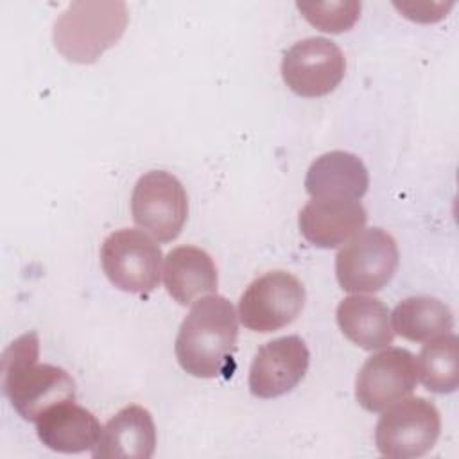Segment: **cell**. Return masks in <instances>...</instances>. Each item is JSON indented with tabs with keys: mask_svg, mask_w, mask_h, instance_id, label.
Listing matches in <instances>:
<instances>
[{
	"mask_svg": "<svg viewBox=\"0 0 459 459\" xmlns=\"http://www.w3.org/2000/svg\"><path fill=\"white\" fill-rule=\"evenodd\" d=\"M237 337L238 323L231 301L217 294L199 298L179 326L176 359L192 377H219L233 357Z\"/></svg>",
	"mask_w": 459,
	"mask_h": 459,
	"instance_id": "cell-1",
	"label": "cell"
},
{
	"mask_svg": "<svg viewBox=\"0 0 459 459\" xmlns=\"http://www.w3.org/2000/svg\"><path fill=\"white\" fill-rule=\"evenodd\" d=\"M39 339L34 330L13 341L2 357V391L14 411L36 421L48 407L75 400V382L59 366L39 364Z\"/></svg>",
	"mask_w": 459,
	"mask_h": 459,
	"instance_id": "cell-2",
	"label": "cell"
},
{
	"mask_svg": "<svg viewBox=\"0 0 459 459\" xmlns=\"http://www.w3.org/2000/svg\"><path fill=\"white\" fill-rule=\"evenodd\" d=\"M127 5L120 0L72 2L54 22L57 52L74 63H95L127 27Z\"/></svg>",
	"mask_w": 459,
	"mask_h": 459,
	"instance_id": "cell-3",
	"label": "cell"
},
{
	"mask_svg": "<svg viewBox=\"0 0 459 459\" xmlns=\"http://www.w3.org/2000/svg\"><path fill=\"white\" fill-rule=\"evenodd\" d=\"M441 434V416L421 396L402 398L387 407L375 429V445L382 455L394 459L420 457L432 450Z\"/></svg>",
	"mask_w": 459,
	"mask_h": 459,
	"instance_id": "cell-4",
	"label": "cell"
},
{
	"mask_svg": "<svg viewBox=\"0 0 459 459\" xmlns=\"http://www.w3.org/2000/svg\"><path fill=\"white\" fill-rule=\"evenodd\" d=\"M161 249L140 230L109 233L100 247V264L108 280L124 292L149 294L161 276Z\"/></svg>",
	"mask_w": 459,
	"mask_h": 459,
	"instance_id": "cell-5",
	"label": "cell"
},
{
	"mask_svg": "<svg viewBox=\"0 0 459 459\" xmlns=\"http://www.w3.org/2000/svg\"><path fill=\"white\" fill-rule=\"evenodd\" d=\"M398 267L396 240L382 228L359 231L335 256V276L342 290L377 292Z\"/></svg>",
	"mask_w": 459,
	"mask_h": 459,
	"instance_id": "cell-6",
	"label": "cell"
},
{
	"mask_svg": "<svg viewBox=\"0 0 459 459\" xmlns=\"http://www.w3.org/2000/svg\"><path fill=\"white\" fill-rule=\"evenodd\" d=\"M303 307V283L287 271H269L246 287L237 316L246 328L269 333L290 325Z\"/></svg>",
	"mask_w": 459,
	"mask_h": 459,
	"instance_id": "cell-7",
	"label": "cell"
},
{
	"mask_svg": "<svg viewBox=\"0 0 459 459\" xmlns=\"http://www.w3.org/2000/svg\"><path fill=\"white\" fill-rule=\"evenodd\" d=\"M136 226L160 242L174 240L188 215V197L181 181L167 170H149L136 181L131 195Z\"/></svg>",
	"mask_w": 459,
	"mask_h": 459,
	"instance_id": "cell-8",
	"label": "cell"
},
{
	"mask_svg": "<svg viewBox=\"0 0 459 459\" xmlns=\"http://www.w3.org/2000/svg\"><path fill=\"white\" fill-rule=\"evenodd\" d=\"M346 72L342 50L328 38L296 41L281 59V77L299 97H323L333 91Z\"/></svg>",
	"mask_w": 459,
	"mask_h": 459,
	"instance_id": "cell-9",
	"label": "cell"
},
{
	"mask_svg": "<svg viewBox=\"0 0 459 459\" xmlns=\"http://www.w3.org/2000/svg\"><path fill=\"white\" fill-rule=\"evenodd\" d=\"M418 382L416 357L405 348H385L371 355L355 380V396L369 412L385 411L412 393Z\"/></svg>",
	"mask_w": 459,
	"mask_h": 459,
	"instance_id": "cell-10",
	"label": "cell"
},
{
	"mask_svg": "<svg viewBox=\"0 0 459 459\" xmlns=\"http://www.w3.org/2000/svg\"><path fill=\"white\" fill-rule=\"evenodd\" d=\"M310 353L298 335L265 342L249 368V391L256 398H276L292 391L305 377Z\"/></svg>",
	"mask_w": 459,
	"mask_h": 459,
	"instance_id": "cell-11",
	"label": "cell"
},
{
	"mask_svg": "<svg viewBox=\"0 0 459 459\" xmlns=\"http://www.w3.org/2000/svg\"><path fill=\"white\" fill-rule=\"evenodd\" d=\"M368 221L360 201L310 199L299 212L298 224L301 235L317 247H337L359 231Z\"/></svg>",
	"mask_w": 459,
	"mask_h": 459,
	"instance_id": "cell-12",
	"label": "cell"
},
{
	"mask_svg": "<svg viewBox=\"0 0 459 459\" xmlns=\"http://www.w3.org/2000/svg\"><path fill=\"white\" fill-rule=\"evenodd\" d=\"M369 186L364 161L346 151H330L312 161L305 176V190L312 199L359 201Z\"/></svg>",
	"mask_w": 459,
	"mask_h": 459,
	"instance_id": "cell-13",
	"label": "cell"
},
{
	"mask_svg": "<svg viewBox=\"0 0 459 459\" xmlns=\"http://www.w3.org/2000/svg\"><path fill=\"white\" fill-rule=\"evenodd\" d=\"M34 423L39 441L47 448L61 454L93 450L102 432L93 412L77 405L74 400L48 407Z\"/></svg>",
	"mask_w": 459,
	"mask_h": 459,
	"instance_id": "cell-14",
	"label": "cell"
},
{
	"mask_svg": "<svg viewBox=\"0 0 459 459\" xmlns=\"http://www.w3.org/2000/svg\"><path fill=\"white\" fill-rule=\"evenodd\" d=\"M156 448V427L147 409L127 405L120 409L104 427L93 457L149 459Z\"/></svg>",
	"mask_w": 459,
	"mask_h": 459,
	"instance_id": "cell-15",
	"label": "cell"
},
{
	"mask_svg": "<svg viewBox=\"0 0 459 459\" xmlns=\"http://www.w3.org/2000/svg\"><path fill=\"white\" fill-rule=\"evenodd\" d=\"M163 280L167 292L179 305H190L203 294H213L219 283L212 256L195 246H178L169 251Z\"/></svg>",
	"mask_w": 459,
	"mask_h": 459,
	"instance_id": "cell-16",
	"label": "cell"
},
{
	"mask_svg": "<svg viewBox=\"0 0 459 459\" xmlns=\"http://www.w3.org/2000/svg\"><path fill=\"white\" fill-rule=\"evenodd\" d=\"M341 332L364 350H378L393 342L394 330L389 308L373 296H348L337 305Z\"/></svg>",
	"mask_w": 459,
	"mask_h": 459,
	"instance_id": "cell-17",
	"label": "cell"
},
{
	"mask_svg": "<svg viewBox=\"0 0 459 459\" xmlns=\"http://www.w3.org/2000/svg\"><path fill=\"white\" fill-rule=\"evenodd\" d=\"M393 330L407 341L427 342L454 328V314L446 303L430 296L402 299L393 314Z\"/></svg>",
	"mask_w": 459,
	"mask_h": 459,
	"instance_id": "cell-18",
	"label": "cell"
},
{
	"mask_svg": "<svg viewBox=\"0 0 459 459\" xmlns=\"http://www.w3.org/2000/svg\"><path fill=\"white\" fill-rule=\"evenodd\" d=\"M457 335L445 333L427 341L416 366L421 384L432 393H454L457 389Z\"/></svg>",
	"mask_w": 459,
	"mask_h": 459,
	"instance_id": "cell-19",
	"label": "cell"
},
{
	"mask_svg": "<svg viewBox=\"0 0 459 459\" xmlns=\"http://www.w3.org/2000/svg\"><path fill=\"white\" fill-rule=\"evenodd\" d=\"M296 7L303 18L316 29L325 32L350 30L360 16V2L357 0H328V2H298Z\"/></svg>",
	"mask_w": 459,
	"mask_h": 459,
	"instance_id": "cell-20",
	"label": "cell"
},
{
	"mask_svg": "<svg viewBox=\"0 0 459 459\" xmlns=\"http://www.w3.org/2000/svg\"><path fill=\"white\" fill-rule=\"evenodd\" d=\"M394 7L403 13L405 18L409 20H414V22H421V23H429V22H437L445 16V13L452 7V2L450 4H434V2H425V4H414V2H409V4H394Z\"/></svg>",
	"mask_w": 459,
	"mask_h": 459,
	"instance_id": "cell-21",
	"label": "cell"
}]
</instances>
